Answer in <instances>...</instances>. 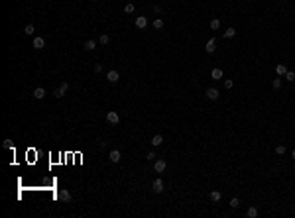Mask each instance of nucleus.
Here are the masks:
<instances>
[{"label": "nucleus", "instance_id": "aec40b11", "mask_svg": "<svg viewBox=\"0 0 295 218\" xmlns=\"http://www.w3.org/2000/svg\"><path fill=\"white\" fill-rule=\"evenodd\" d=\"M24 32H26V36H34V24H28V26L26 28H24Z\"/></svg>", "mask_w": 295, "mask_h": 218}, {"label": "nucleus", "instance_id": "1a4fd4ad", "mask_svg": "<svg viewBox=\"0 0 295 218\" xmlns=\"http://www.w3.org/2000/svg\"><path fill=\"white\" fill-rule=\"evenodd\" d=\"M207 53H214V49H217V39H214V37H211L209 41H207Z\"/></svg>", "mask_w": 295, "mask_h": 218}, {"label": "nucleus", "instance_id": "f8f14e48", "mask_svg": "<svg viewBox=\"0 0 295 218\" xmlns=\"http://www.w3.org/2000/svg\"><path fill=\"white\" fill-rule=\"evenodd\" d=\"M43 47H45L43 37H34V49H43Z\"/></svg>", "mask_w": 295, "mask_h": 218}, {"label": "nucleus", "instance_id": "423d86ee", "mask_svg": "<svg viewBox=\"0 0 295 218\" xmlns=\"http://www.w3.org/2000/svg\"><path fill=\"white\" fill-rule=\"evenodd\" d=\"M120 157H122V153H120L118 149H112V152L108 153V159H110L112 163H118V161H120Z\"/></svg>", "mask_w": 295, "mask_h": 218}, {"label": "nucleus", "instance_id": "39448f33", "mask_svg": "<svg viewBox=\"0 0 295 218\" xmlns=\"http://www.w3.org/2000/svg\"><path fill=\"white\" fill-rule=\"evenodd\" d=\"M118 79H120L118 71H114V69H112V71H108V73H106V81H108V83H116Z\"/></svg>", "mask_w": 295, "mask_h": 218}, {"label": "nucleus", "instance_id": "f3484780", "mask_svg": "<svg viewBox=\"0 0 295 218\" xmlns=\"http://www.w3.org/2000/svg\"><path fill=\"white\" fill-rule=\"evenodd\" d=\"M211 200H213V203H218V200H221V191H213V192H211Z\"/></svg>", "mask_w": 295, "mask_h": 218}, {"label": "nucleus", "instance_id": "412c9836", "mask_svg": "<svg viewBox=\"0 0 295 218\" xmlns=\"http://www.w3.org/2000/svg\"><path fill=\"white\" fill-rule=\"evenodd\" d=\"M108 41H110V37L106 36V33H102V36L98 37V43H101V45H106V43H108Z\"/></svg>", "mask_w": 295, "mask_h": 218}, {"label": "nucleus", "instance_id": "7c9ffc66", "mask_svg": "<svg viewBox=\"0 0 295 218\" xmlns=\"http://www.w3.org/2000/svg\"><path fill=\"white\" fill-rule=\"evenodd\" d=\"M101 71H102V65H101V63H97V65H94V73H101Z\"/></svg>", "mask_w": 295, "mask_h": 218}, {"label": "nucleus", "instance_id": "a211bd4d", "mask_svg": "<svg viewBox=\"0 0 295 218\" xmlns=\"http://www.w3.org/2000/svg\"><path fill=\"white\" fill-rule=\"evenodd\" d=\"M211 77L213 79H222V71L221 69H213L211 71Z\"/></svg>", "mask_w": 295, "mask_h": 218}, {"label": "nucleus", "instance_id": "7ed1b4c3", "mask_svg": "<svg viewBox=\"0 0 295 218\" xmlns=\"http://www.w3.org/2000/svg\"><path fill=\"white\" fill-rule=\"evenodd\" d=\"M165 167H167L165 159H156V163H153V169H156V173H163Z\"/></svg>", "mask_w": 295, "mask_h": 218}, {"label": "nucleus", "instance_id": "6e6552de", "mask_svg": "<svg viewBox=\"0 0 295 218\" xmlns=\"http://www.w3.org/2000/svg\"><path fill=\"white\" fill-rule=\"evenodd\" d=\"M146 26H148V18H146V16H138V18H136V28L144 30Z\"/></svg>", "mask_w": 295, "mask_h": 218}, {"label": "nucleus", "instance_id": "9b49d317", "mask_svg": "<svg viewBox=\"0 0 295 218\" xmlns=\"http://www.w3.org/2000/svg\"><path fill=\"white\" fill-rule=\"evenodd\" d=\"M207 98H209V100H217L218 98V90L217 89H213V87H211V89H207Z\"/></svg>", "mask_w": 295, "mask_h": 218}, {"label": "nucleus", "instance_id": "f257e3e1", "mask_svg": "<svg viewBox=\"0 0 295 218\" xmlns=\"http://www.w3.org/2000/svg\"><path fill=\"white\" fill-rule=\"evenodd\" d=\"M57 199H59L61 203H71V199H73V196H71V192H69L67 189H61V191L57 192Z\"/></svg>", "mask_w": 295, "mask_h": 218}, {"label": "nucleus", "instance_id": "c756f323", "mask_svg": "<svg viewBox=\"0 0 295 218\" xmlns=\"http://www.w3.org/2000/svg\"><path fill=\"white\" fill-rule=\"evenodd\" d=\"M146 159H148V161H153V159H156V153H153V152H149L148 155H146Z\"/></svg>", "mask_w": 295, "mask_h": 218}, {"label": "nucleus", "instance_id": "bb28decb", "mask_svg": "<svg viewBox=\"0 0 295 218\" xmlns=\"http://www.w3.org/2000/svg\"><path fill=\"white\" fill-rule=\"evenodd\" d=\"M230 206H232V208H238V206H240V200L236 199V196H234V199H230Z\"/></svg>", "mask_w": 295, "mask_h": 218}, {"label": "nucleus", "instance_id": "a878e982", "mask_svg": "<svg viewBox=\"0 0 295 218\" xmlns=\"http://www.w3.org/2000/svg\"><path fill=\"white\" fill-rule=\"evenodd\" d=\"M124 12H126V14H132V12H134V4H130V2H128L126 6H124Z\"/></svg>", "mask_w": 295, "mask_h": 218}, {"label": "nucleus", "instance_id": "9d476101", "mask_svg": "<svg viewBox=\"0 0 295 218\" xmlns=\"http://www.w3.org/2000/svg\"><path fill=\"white\" fill-rule=\"evenodd\" d=\"M152 189H153V192H161L163 191V181H161V179H156V181L152 183Z\"/></svg>", "mask_w": 295, "mask_h": 218}, {"label": "nucleus", "instance_id": "20e7f679", "mask_svg": "<svg viewBox=\"0 0 295 218\" xmlns=\"http://www.w3.org/2000/svg\"><path fill=\"white\" fill-rule=\"evenodd\" d=\"M106 122H108V124H118V122H120V116H118V112L110 110L108 114H106Z\"/></svg>", "mask_w": 295, "mask_h": 218}, {"label": "nucleus", "instance_id": "dca6fc26", "mask_svg": "<svg viewBox=\"0 0 295 218\" xmlns=\"http://www.w3.org/2000/svg\"><path fill=\"white\" fill-rule=\"evenodd\" d=\"M246 216L248 218H256V216H258V208H256V206H250V208H248V212H246Z\"/></svg>", "mask_w": 295, "mask_h": 218}, {"label": "nucleus", "instance_id": "393cba45", "mask_svg": "<svg viewBox=\"0 0 295 218\" xmlns=\"http://www.w3.org/2000/svg\"><path fill=\"white\" fill-rule=\"evenodd\" d=\"M283 77H285V79H287V81H291V83L295 81V73H293V71H287V73H285V75H283Z\"/></svg>", "mask_w": 295, "mask_h": 218}, {"label": "nucleus", "instance_id": "c85d7f7f", "mask_svg": "<svg viewBox=\"0 0 295 218\" xmlns=\"http://www.w3.org/2000/svg\"><path fill=\"white\" fill-rule=\"evenodd\" d=\"M276 153H277V155H283V153H285V145H277V148H276Z\"/></svg>", "mask_w": 295, "mask_h": 218}, {"label": "nucleus", "instance_id": "4be33fe9", "mask_svg": "<svg viewBox=\"0 0 295 218\" xmlns=\"http://www.w3.org/2000/svg\"><path fill=\"white\" fill-rule=\"evenodd\" d=\"M218 28H221V20H211V30H218Z\"/></svg>", "mask_w": 295, "mask_h": 218}, {"label": "nucleus", "instance_id": "2eb2a0df", "mask_svg": "<svg viewBox=\"0 0 295 218\" xmlns=\"http://www.w3.org/2000/svg\"><path fill=\"white\" fill-rule=\"evenodd\" d=\"M161 144H163V138H161L160 134L152 138V145H153V148H157V145H161Z\"/></svg>", "mask_w": 295, "mask_h": 218}, {"label": "nucleus", "instance_id": "4468645a", "mask_svg": "<svg viewBox=\"0 0 295 218\" xmlns=\"http://www.w3.org/2000/svg\"><path fill=\"white\" fill-rule=\"evenodd\" d=\"M83 47H85L87 51H93V49L97 47V41H93V39H87V41H85V45H83Z\"/></svg>", "mask_w": 295, "mask_h": 218}, {"label": "nucleus", "instance_id": "cd10ccee", "mask_svg": "<svg viewBox=\"0 0 295 218\" xmlns=\"http://www.w3.org/2000/svg\"><path fill=\"white\" fill-rule=\"evenodd\" d=\"M232 87H234V81H232V79H226V81H224V89H232Z\"/></svg>", "mask_w": 295, "mask_h": 218}, {"label": "nucleus", "instance_id": "f03ea898", "mask_svg": "<svg viewBox=\"0 0 295 218\" xmlns=\"http://www.w3.org/2000/svg\"><path fill=\"white\" fill-rule=\"evenodd\" d=\"M67 90H69V83H61L59 89L53 90V96H55V98H61V96H65V93H67Z\"/></svg>", "mask_w": 295, "mask_h": 218}, {"label": "nucleus", "instance_id": "0eeeda50", "mask_svg": "<svg viewBox=\"0 0 295 218\" xmlns=\"http://www.w3.org/2000/svg\"><path fill=\"white\" fill-rule=\"evenodd\" d=\"M287 67H285V63H277V65H276V73H277V77H283V75L285 73H287Z\"/></svg>", "mask_w": 295, "mask_h": 218}, {"label": "nucleus", "instance_id": "5701e85b", "mask_svg": "<svg viewBox=\"0 0 295 218\" xmlns=\"http://www.w3.org/2000/svg\"><path fill=\"white\" fill-rule=\"evenodd\" d=\"M234 36H236V30H234V28H228V30L224 32V37H234Z\"/></svg>", "mask_w": 295, "mask_h": 218}, {"label": "nucleus", "instance_id": "ddd939ff", "mask_svg": "<svg viewBox=\"0 0 295 218\" xmlns=\"http://www.w3.org/2000/svg\"><path fill=\"white\" fill-rule=\"evenodd\" d=\"M45 94H47V93H45V89H43V87H37V89L34 90V98H37V100H41Z\"/></svg>", "mask_w": 295, "mask_h": 218}, {"label": "nucleus", "instance_id": "6ab92c4d", "mask_svg": "<svg viewBox=\"0 0 295 218\" xmlns=\"http://www.w3.org/2000/svg\"><path fill=\"white\" fill-rule=\"evenodd\" d=\"M153 28H156V30H161V28H163V20L156 18V20H153Z\"/></svg>", "mask_w": 295, "mask_h": 218}, {"label": "nucleus", "instance_id": "b1692460", "mask_svg": "<svg viewBox=\"0 0 295 218\" xmlns=\"http://www.w3.org/2000/svg\"><path fill=\"white\" fill-rule=\"evenodd\" d=\"M272 87H273V89H281V77H277V79H273V83H272Z\"/></svg>", "mask_w": 295, "mask_h": 218}, {"label": "nucleus", "instance_id": "2f4dec72", "mask_svg": "<svg viewBox=\"0 0 295 218\" xmlns=\"http://www.w3.org/2000/svg\"><path fill=\"white\" fill-rule=\"evenodd\" d=\"M293 159H295V149H293Z\"/></svg>", "mask_w": 295, "mask_h": 218}]
</instances>
